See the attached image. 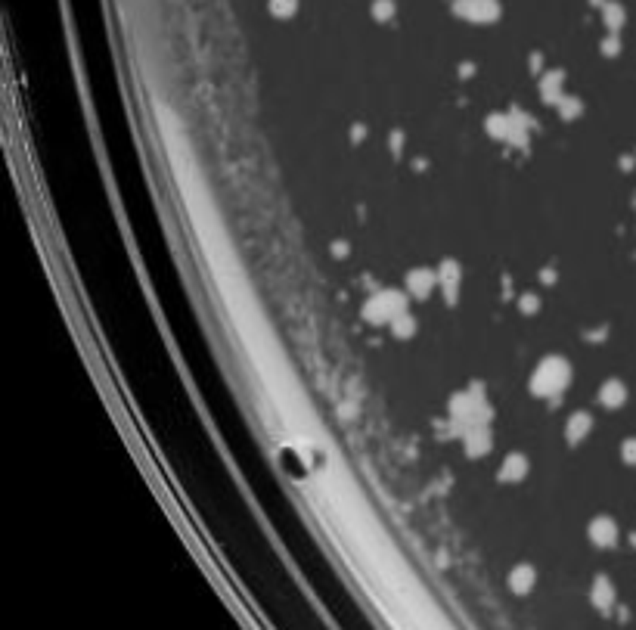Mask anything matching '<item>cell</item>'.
<instances>
[{
    "label": "cell",
    "instance_id": "cell-2",
    "mask_svg": "<svg viewBox=\"0 0 636 630\" xmlns=\"http://www.w3.org/2000/svg\"><path fill=\"white\" fill-rule=\"evenodd\" d=\"M400 314H407V295L398 292V289H385V292L369 295V301L363 305V317H367L369 323L391 326Z\"/></svg>",
    "mask_w": 636,
    "mask_h": 630
},
{
    "label": "cell",
    "instance_id": "cell-5",
    "mask_svg": "<svg viewBox=\"0 0 636 630\" xmlns=\"http://www.w3.org/2000/svg\"><path fill=\"white\" fill-rule=\"evenodd\" d=\"M435 286H438V270H413L407 276V292L410 295H422L425 298Z\"/></svg>",
    "mask_w": 636,
    "mask_h": 630
},
{
    "label": "cell",
    "instance_id": "cell-13",
    "mask_svg": "<svg viewBox=\"0 0 636 630\" xmlns=\"http://www.w3.org/2000/svg\"><path fill=\"white\" fill-rule=\"evenodd\" d=\"M373 13L379 16V19H388V16H391V0H379L373 7Z\"/></svg>",
    "mask_w": 636,
    "mask_h": 630
},
{
    "label": "cell",
    "instance_id": "cell-1",
    "mask_svg": "<svg viewBox=\"0 0 636 630\" xmlns=\"http://www.w3.org/2000/svg\"><path fill=\"white\" fill-rule=\"evenodd\" d=\"M568 385H571V363L559 354H549L546 360H540L534 376H531V392L537 398H555Z\"/></svg>",
    "mask_w": 636,
    "mask_h": 630
},
{
    "label": "cell",
    "instance_id": "cell-11",
    "mask_svg": "<svg viewBox=\"0 0 636 630\" xmlns=\"http://www.w3.org/2000/svg\"><path fill=\"white\" fill-rule=\"evenodd\" d=\"M413 329H416V323H413V317H410V314H400V317H398V320H394V323H391V332H394V336H398V338H407V336H413Z\"/></svg>",
    "mask_w": 636,
    "mask_h": 630
},
{
    "label": "cell",
    "instance_id": "cell-7",
    "mask_svg": "<svg viewBox=\"0 0 636 630\" xmlns=\"http://www.w3.org/2000/svg\"><path fill=\"white\" fill-rule=\"evenodd\" d=\"M590 429H593V419L586 416V413H577V416L568 419V425H565V438H568L571 444H577L584 435H590Z\"/></svg>",
    "mask_w": 636,
    "mask_h": 630
},
{
    "label": "cell",
    "instance_id": "cell-8",
    "mask_svg": "<svg viewBox=\"0 0 636 630\" xmlns=\"http://www.w3.org/2000/svg\"><path fill=\"white\" fill-rule=\"evenodd\" d=\"M460 267H456V264H444L441 270H438V286L444 289V292L450 295V298H453L456 295V286H460Z\"/></svg>",
    "mask_w": 636,
    "mask_h": 630
},
{
    "label": "cell",
    "instance_id": "cell-6",
    "mask_svg": "<svg viewBox=\"0 0 636 630\" xmlns=\"http://www.w3.org/2000/svg\"><path fill=\"white\" fill-rule=\"evenodd\" d=\"M524 472H528V460L522 454H509L497 475H500V481H518V478H524Z\"/></svg>",
    "mask_w": 636,
    "mask_h": 630
},
{
    "label": "cell",
    "instance_id": "cell-10",
    "mask_svg": "<svg viewBox=\"0 0 636 630\" xmlns=\"http://www.w3.org/2000/svg\"><path fill=\"white\" fill-rule=\"evenodd\" d=\"M615 522H611V518H596V522H593L590 525V534H593V540H596V543H608L611 540V537H615Z\"/></svg>",
    "mask_w": 636,
    "mask_h": 630
},
{
    "label": "cell",
    "instance_id": "cell-4",
    "mask_svg": "<svg viewBox=\"0 0 636 630\" xmlns=\"http://www.w3.org/2000/svg\"><path fill=\"white\" fill-rule=\"evenodd\" d=\"M456 13L472 22H493L500 16V3L497 0H460Z\"/></svg>",
    "mask_w": 636,
    "mask_h": 630
},
{
    "label": "cell",
    "instance_id": "cell-12",
    "mask_svg": "<svg viewBox=\"0 0 636 630\" xmlns=\"http://www.w3.org/2000/svg\"><path fill=\"white\" fill-rule=\"evenodd\" d=\"M298 0H270V13L274 16H292Z\"/></svg>",
    "mask_w": 636,
    "mask_h": 630
},
{
    "label": "cell",
    "instance_id": "cell-3",
    "mask_svg": "<svg viewBox=\"0 0 636 630\" xmlns=\"http://www.w3.org/2000/svg\"><path fill=\"white\" fill-rule=\"evenodd\" d=\"M491 134L500 140V143L522 146L524 140H528V125H524V119H518V115H493Z\"/></svg>",
    "mask_w": 636,
    "mask_h": 630
},
{
    "label": "cell",
    "instance_id": "cell-9",
    "mask_svg": "<svg viewBox=\"0 0 636 630\" xmlns=\"http://www.w3.org/2000/svg\"><path fill=\"white\" fill-rule=\"evenodd\" d=\"M599 400H602L605 407H617V404H624V385H621L617 379L605 382L602 392H599Z\"/></svg>",
    "mask_w": 636,
    "mask_h": 630
}]
</instances>
